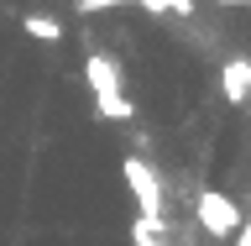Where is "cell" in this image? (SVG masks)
Instances as JSON below:
<instances>
[{"label": "cell", "mask_w": 251, "mask_h": 246, "mask_svg": "<svg viewBox=\"0 0 251 246\" xmlns=\"http://www.w3.org/2000/svg\"><path fill=\"white\" fill-rule=\"evenodd\" d=\"M21 31H26L31 42H63V37H68V27H63L58 16H21Z\"/></svg>", "instance_id": "obj_5"}, {"label": "cell", "mask_w": 251, "mask_h": 246, "mask_svg": "<svg viewBox=\"0 0 251 246\" xmlns=\"http://www.w3.org/2000/svg\"><path fill=\"white\" fill-rule=\"evenodd\" d=\"M84 84L94 89V100H105V94H126V89H121V63L110 58V53H89V58H84Z\"/></svg>", "instance_id": "obj_3"}, {"label": "cell", "mask_w": 251, "mask_h": 246, "mask_svg": "<svg viewBox=\"0 0 251 246\" xmlns=\"http://www.w3.org/2000/svg\"><path fill=\"white\" fill-rule=\"evenodd\" d=\"M94 115H100V121H131L136 105H131L126 94H105V100H94Z\"/></svg>", "instance_id": "obj_6"}, {"label": "cell", "mask_w": 251, "mask_h": 246, "mask_svg": "<svg viewBox=\"0 0 251 246\" xmlns=\"http://www.w3.org/2000/svg\"><path fill=\"white\" fill-rule=\"evenodd\" d=\"M121 173H126V184H131V194H136L141 220L162 225V184H157L152 163H147V157H126V163H121Z\"/></svg>", "instance_id": "obj_1"}, {"label": "cell", "mask_w": 251, "mask_h": 246, "mask_svg": "<svg viewBox=\"0 0 251 246\" xmlns=\"http://www.w3.org/2000/svg\"><path fill=\"white\" fill-rule=\"evenodd\" d=\"M115 5H131V0H78L84 16H100V11H115Z\"/></svg>", "instance_id": "obj_7"}, {"label": "cell", "mask_w": 251, "mask_h": 246, "mask_svg": "<svg viewBox=\"0 0 251 246\" xmlns=\"http://www.w3.org/2000/svg\"><path fill=\"white\" fill-rule=\"evenodd\" d=\"M235 246H251V231H246V220L235 225Z\"/></svg>", "instance_id": "obj_8"}, {"label": "cell", "mask_w": 251, "mask_h": 246, "mask_svg": "<svg viewBox=\"0 0 251 246\" xmlns=\"http://www.w3.org/2000/svg\"><path fill=\"white\" fill-rule=\"evenodd\" d=\"M194 220H199L209 236H230L241 225V204L230 194H220V189H199V199H194Z\"/></svg>", "instance_id": "obj_2"}, {"label": "cell", "mask_w": 251, "mask_h": 246, "mask_svg": "<svg viewBox=\"0 0 251 246\" xmlns=\"http://www.w3.org/2000/svg\"><path fill=\"white\" fill-rule=\"evenodd\" d=\"M220 89H225V100H230V105H246V94H251V58H246V53H235V58L225 63Z\"/></svg>", "instance_id": "obj_4"}, {"label": "cell", "mask_w": 251, "mask_h": 246, "mask_svg": "<svg viewBox=\"0 0 251 246\" xmlns=\"http://www.w3.org/2000/svg\"><path fill=\"white\" fill-rule=\"evenodd\" d=\"M220 5H246V0H220Z\"/></svg>", "instance_id": "obj_9"}]
</instances>
